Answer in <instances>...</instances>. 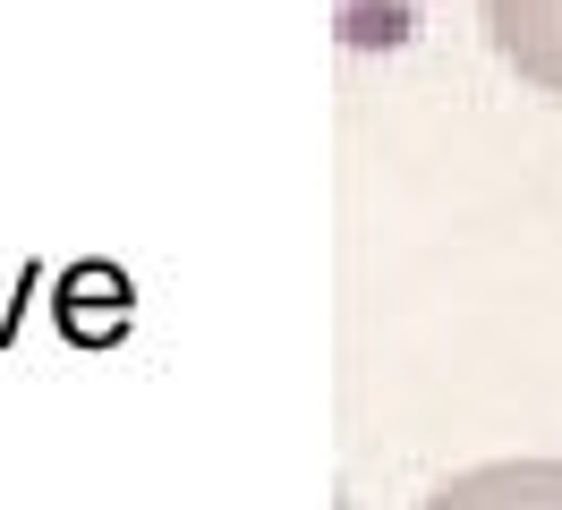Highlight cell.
I'll return each mask as SVG.
<instances>
[{"instance_id": "obj_1", "label": "cell", "mask_w": 562, "mask_h": 510, "mask_svg": "<svg viewBox=\"0 0 562 510\" xmlns=\"http://www.w3.org/2000/svg\"><path fill=\"white\" fill-rule=\"evenodd\" d=\"M486 43L503 52V68L562 102V0H477Z\"/></svg>"}, {"instance_id": "obj_2", "label": "cell", "mask_w": 562, "mask_h": 510, "mask_svg": "<svg viewBox=\"0 0 562 510\" xmlns=\"http://www.w3.org/2000/svg\"><path fill=\"white\" fill-rule=\"evenodd\" d=\"M418 510H562V460H477L443 476Z\"/></svg>"}, {"instance_id": "obj_3", "label": "cell", "mask_w": 562, "mask_h": 510, "mask_svg": "<svg viewBox=\"0 0 562 510\" xmlns=\"http://www.w3.org/2000/svg\"><path fill=\"white\" fill-rule=\"evenodd\" d=\"M26 290H35V264L18 272V290H0V349L18 340V315H26Z\"/></svg>"}]
</instances>
